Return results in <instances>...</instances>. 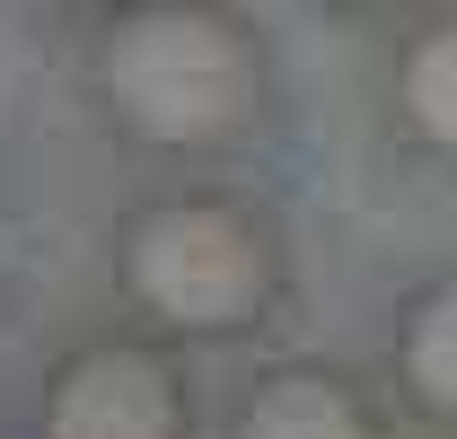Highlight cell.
<instances>
[{
    "label": "cell",
    "instance_id": "cell-6",
    "mask_svg": "<svg viewBox=\"0 0 457 439\" xmlns=\"http://www.w3.org/2000/svg\"><path fill=\"white\" fill-rule=\"evenodd\" d=\"M396 114L422 150L457 159V9L422 18L396 54Z\"/></svg>",
    "mask_w": 457,
    "mask_h": 439
},
{
    "label": "cell",
    "instance_id": "cell-3",
    "mask_svg": "<svg viewBox=\"0 0 457 439\" xmlns=\"http://www.w3.org/2000/svg\"><path fill=\"white\" fill-rule=\"evenodd\" d=\"M45 439H185V369L168 343L97 334L45 378Z\"/></svg>",
    "mask_w": 457,
    "mask_h": 439
},
{
    "label": "cell",
    "instance_id": "cell-2",
    "mask_svg": "<svg viewBox=\"0 0 457 439\" xmlns=\"http://www.w3.org/2000/svg\"><path fill=\"white\" fill-rule=\"evenodd\" d=\"M123 299L159 334H246L282 299V246L246 194H159L114 237Z\"/></svg>",
    "mask_w": 457,
    "mask_h": 439
},
{
    "label": "cell",
    "instance_id": "cell-4",
    "mask_svg": "<svg viewBox=\"0 0 457 439\" xmlns=\"http://www.w3.org/2000/svg\"><path fill=\"white\" fill-rule=\"evenodd\" d=\"M237 439H387V422L361 378H343L326 360H282L246 386Z\"/></svg>",
    "mask_w": 457,
    "mask_h": 439
},
{
    "label": "cell",
    "instance_id": "cell-5",
    "mask_svg": "<svg viewBox=\"0 0 457 439\" xmlns=\"http://www.w3.org/2000/svg\"><path fill=\"white\" fill-rule=\"evenodd\" d=\"M396 386L422 422L457 431V273L422 281L396 308Z\"/></svg>",
    "mask_w": 457,
    "mask_h": 439
},
{
    "label": "cell",
    "instance_id": "cell-1",
    "mask_svg": "<svg viewBox=\"0 0 457 439\" xmlns=\"http://www.w3.org/2000/svg\"><path fill=\"white\" fill-rule=\"evenodd\" d=\"M97 88L132 141L212 150L228 132H246V114L264 97V54L246 18L220 0H132L106 18Z\"/></svg>",
    "mask_w": 457,
    "mask_h": 439
}]
</instances>
